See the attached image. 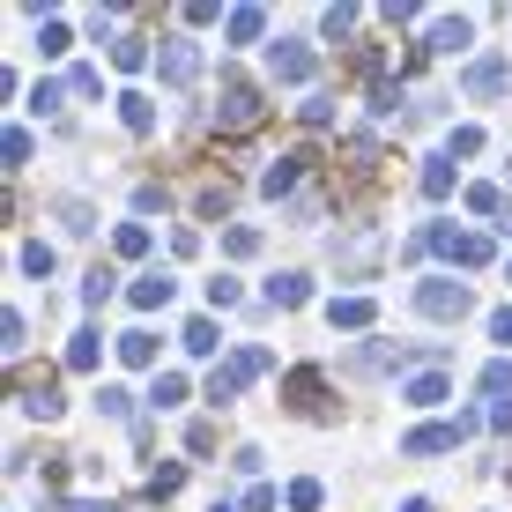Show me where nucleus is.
I'll return each mask as SVG.
<instances>
[{"label": "nucleus", "instance_id": "29", "mask_svg": "<svg viewBox=\"0 0 512 512\" xmlns=\"http://www.w3.org/2000/svg\"><path fill=\"white\" fill-rule=\"evenodd\" d=\"M149 401H156V409H179V401H186V379H179V372H156Z\"/></svg>", "mask_w": 512, "mask_h": 512}, {"label": "nucleus", "instance_id": "19", "mask_svg": "<svg viewBox=\"0 0 512 512\" xmlns=\"http://www.w3.org/2000/svg\"><path fill=\"white\" fill-rule=\"evenodd\" d=\"M97 357H104V334H97V327H82L75 342H67V372H97Z\"/></svg>", "mask_w": 512, "mask_h": 512}, {"label": "nucleus", "instance_id": "36", "mask_svg": "<svg viewBox=\"0 0 512 512\" xmlns=\"http://www.w3.org/2000/svg\"><path fill=\"white\" fill-rule=\"evenodd\" d=\"M349 30H357V8H327L320 15V38H349Z\"/></svg>", "mask_w": 512, "mask_h": 512}, {"label": "nucleus", "instance_id": "31", "mask_svg": "<svg viewBox=\"0 0 512 512\" xmlns=\"http://www.w3.org/2000/svg\"><path fill=\"white\" fill-rule=\"evenodd\" d=\"M179 483H186V468H179V461H164V468L149 475V498H179Z\"/></svg>", "mask_w": 512, "mask_h": 512}, {"label": "nucleus", "instance_id": "47", "mask_svg": "<svg viewBox=\"0 0 512 512\" xmlns=\"http://www.w3.org/2000/svg\"><path fill=\"white\" fill-rule=\"evenodd\" d=\"M401 512H431V498H409V505H401Z\"/></svg>", "mask_w": 512, "mask_h": 512}, {"label": "nucleus", "instance_id": "40", "mask_svg": "<svg viewBox=\"0 0 512 512\" xmlns=\"http://www.w3.org/2000/svg\"><path fill=\"white\" fill-rule=\"evenodd\" d=\"M60 223H67V231H97V216H90V201H60Z\"/></svg>", "mask_w": 512, "mask_h": 512}, {"label": "nucleus", "instance_id": "49", "mask_svg": "<svg viewBox=\"0 0 512 512\" xmlns=\"http://www.w3.org/2000/svg\"><path fill=\"white\" fill-rule=\"evenodd\" d=\"M505 275H512V268H505Z\"/></svg>", "mask_w": 512, "mask_h": 512}, {"label": "nucleus", "instance_id": "10", "mask_svg": "<svg viewBox=\"0 0 512 512\" xmlns=\"http://www.w3.org/2000/svg\"><path fill=\"white\" fill-rule=\"evenodd\" d=\"M245 386H253V372H245V364L231 357V364H216V372H208V401H216V409H231Z\"/></svg>", "mask_w": 512, "mask_h": 512}, {"label": "nucleus", "instance_id": "6", "mask_svg": "<svg viewBox=\"0 0 512 512\" xmlns=\"http://www.w3.org/2000/svg\"><path fill=\"white\" fill-rule=\"evenodd\" d=\"M15 401H23V416H38V423H52V416H60L67 409V401H60V379H23V386H15Z\"/></svg>", "mask_w": 512, "mask_h": 512}, {"label": "nucleus", "instance_id": "35", "mask_svg": "<svg viewBox=\"0 0 512 512\" xmlns=\"http://www.w3.org/2000/svg\"><path fill=\"white\" fill-rule=\"evenodd\" d=\"M97 409H104V416H119V423H127V416H134V394H127V386H104V394H97Z\"/></svg>", "mask_w": 512, "mask_h": 512}, {"label": "nucleus", "instance_id": "42", "mask_svg": "<svg viewBox=\"0 0 512 512\" xmlns=\"http://www.w3.org/2000/svg\"><path fill=\"white\" fill-rule=\"evenodd\" d=\"M67 90H75V97H104V75H97V67H75V75H67Z\"/></svg>", "mask_w": 512, "mask_h": 512}, {"label": "nucleus", "instance_id": "20", "mask_svg": "<svg viewBox=\"0 0 512 512\" xmlns=\"http://www.w3.org/2000/svg\"><path fill=\"white\" fill-rule=\"evenodd\" d=\"M401 401H409V409H438V401H446V379H438V372H416L409 386H401Z\"/></svg>", "mask_w": 512, "mask_h": 512}, {"label": "nucleus", "instance_id": "41", "mask_svg": "<svg viewBox=\"0 0 512 512\" xmlns=\"http://www.w3.org/2000/svg\"><path fill=\"white\" fill-rule=\"evenodd\" d=\"M238 297H245V290H238V282H231V275H216V282H208V305H216V312H231V305H238Z\"/></svg>", "mask_w": 512, "mask_h": 512}, {"label": "nucleus", "instance_id": "7", "mask_svg": "<svg viewBox=\"0 0 512 512\" xmlns=\"http://www.w3.org/2000/svg\"><path fill=\"white\" fill-rule=\"evenodd\" d=\"M438 253H453L461 268H490V238L483 231H446V223H438Z\"/></svg>", "mask_w": 512, "mask_h": 512}, {"label": "nucleus", "instance_id": "24", "mask_svg": "<svg viewBox=\"0 0 512 512\" xmlns=\"http://www.w3.org/2000/svg\"><path fill=\"white\" fill-rule=\"evenodd\" d=\"M483 394L490 401H512V357H490L483 364Z\"/></svg>", "mask_w": 512, "mask_h": 512}, {"label": "nucleus", "instance_id": "37", "mask_svg": "<svg viewBox=\"0 0 512 512\" xmlns=\"http://www.w3.org/2000/svg\"><path fill=\"white\" fill-rule=\"evenodd\" d=\"M0 156H8V171H15V164H30V134H23V127H8V134H0Z\"/></svg>", "mask_w": 512, "mask_h": 512}, {"label": "nucleus", "instance_id": "46", "mask_svg": "<svg viewBox=\"0 0 512 512\" xmlns=\"http://www.w3.org/2000/svg\"><path fill=\"white\" fill-rule=\"evenodd\" d=\"M67 512H119V505H104V498H67Z\"/></svg>", "mask_w": 512, "mask_h": 512}, {"label": "nucleus", "instance_id": "17", "mask_svg": "<svg viewBox=\"0 0 512 512\" xmlns=\"http://www.w3.org/2000/svg\"><path fill=\"white\" fill-rule=\"evenodd\" d=\"M282 394H290V409H320V394H327V379L312 372V364H297L290 372V386H282Z\"/></svg>", "mask_w": 512, "mask_h": 512}, {"label": "nucleus", "instance_id": "3", "mask_svg": "<svg viewBox=\"0 0 512 512\" xmlns=\"http://www.w3.org/2000/svg\"><path fill=\"white\" fill-rule=\"evenodd\" d=\"M268 75L275 82H312V75H320V60H312L305 38H282V45H268Z\"/></svg>", "mask_w": 512, "mask_h": 512}, {"label": "nucleus", "instance_id": "14", "mask_svg": "<svg viewBox=\"0 0 512 512\" xmlns=\"http://www.w3.org/2000/svg\"><path fill=\"white\" fill-rule=\"evenodd\" d=\"M119 364H127V372H149V364H156V334L149 327H134V334H119Z\"/></svg>", "mask_w": 512, "mask_h": 512}, {"label": "nucleus", "instance_id": "16", "mask_svg": "<svg viewBox=\"0 0 512 512\" xmlns=\"http://www.w3.org/2000/svg\"><path fill=\"white\" fill-rule=\"evenodd\" d=\"M416 186H423V201H446V193H453V156H423Z\"/></svg>", "mask_w": 512, "mask_h": 512}, {"label": "nucleus", "instance_id": "30", "mask_svg": "<svg viewBox=\"0 0 512 512\" xmlns=\"http://www.w3.org/2000/svg\"><path fill=\"white\" fill-rule=\"evenodd\" d=\"M223 253H231V260H253V253H260V231H253V223H238V231H223Z\"/></svg>", "mask_w": 512, "mask_h": 512}, {"label": "nucleus", "instance_id": "27", "mask_svg": "<svg viewBox=\"0 0 512 512\" xmlns=\"http://www.w3.org/2000/svg\"><path fill=\"white\" fill-rule=\"evenodd\" d=\"M282 498H290V512H320V505H327V490L312 483V475H297V483L282 490Z\"/></svg>", "mask_w": 512, "mask_h": 512}, {"label": "nucleus", "instance_id": "12", "mask_svg": "<svg viewBox=\"0 0 512 512\" xmlns=\"http://www.w3.org/2000/svg\"><path fill=\"white\" fill-rule=\"evenodd\" d=\"M475 38V23H468V15H438V23H431V38H423V52H461Z\"/></svg>", "mask_w": 512, "mask_h": 512}, {"label": "nucleus", "instance_id": "8", "mask_svg": "<svg viewBox=\"0 0 512 512\" xmlns=\"http://www.w3.org/2000/svg\"><path fill=\"white\" fill-rule=\"evenodd\" d=\"M461 446V431H453V423H416L409 438H401V453H409V461H423V453H453Z\"/></svg>", "mask_w": 512, "mask_h": 512}, {"label": "nucleus", "instance_id": "26", "mask_svg": "<svg viewBox=\"0 0 512 512\" xmlns=\"http://www.w3.org/2000/svg\"><path fill=\"white\" fill-rule=\"evenodd\" d=\"M179 342L193 349V357H216V349H223V342H216V320H186V334H179Z\"/></svg>", "mask_w": 512, "mask_h": 512}, {"label": "nucleus", "instance_id": "9", "mask_svg": "<svg viewBox=\"0 0 512 512\" xmlns=\"http://www.w3.org/2000/svg\"><path fill=\"white\" fill-rule=\"evenodd\" d=\"M260 30H268V8H260V0H245V8L223 15V38L231 45H260Z\"/></svg>", "mask_w": 512, "mask_h": 512}, {"label": "nucleus", "instance_id": "21", "mask_svg": "<svg viewBox=\"0 0 512 512\" xmlns=\"http://www.w3.org/2000/svg\"><path fill=\"white\" fill-rule=\"evenodd\" d=\"M119 119H127V134H156V104L141 97V90H127V97H119Z\"/></svg>", "mask_w": 512, "mask_h": 512}, {"label": "nucleus", "instance_id": "5", "mask_svg": "<svg viewBox=\"0 0 512 512\" xmlns=\"http://www.w3.org/2000/svg\"><path fill=\"white\" fill-rule=\"evenodd\" d=\"M216 119H223L231 134H253V127H260V90L231 82V90H223V104H216Z\"/></svg>", "mask_w": 512, "mask_h": 512}, {"label": "nucleus", "instance_id": "45", "mask_svg": "<svg viewBox=\"0 0 512 512\" xmlns=\"http://www.w3.org/2000/svg\"><path fill=\"white\" fill-rule=\"evenodd\" d=\"M490 431H512V401H490Z\"/></svg>", "mask_w": 512, "mask_h": 512}, {"label": "nucleus", "instance_id": "44", "mask_svg": "<svg viewBox=\"0 0 512 512\" xmlns=\"http://www.w3.org/2000/svg\"><path fill=\"white\" fill-rule=\"evenodd\" d=\"M490 342H505V349H512V305H505V312H490Z\"/></svg>", "mask_w": 512, "mask_h": 512}, {"label": "nucleus", "instance_id": "34", "mask_svg": "<svg viewBox=\"0 0 512 512\" xmlns=\"http://www.w3.org/2000/svg\"><path fill=\"white\" fill-rule=\"evenodd\" d=\"M468 208L475 216H505V193L498 186H468Z\"/></svg>", "mask_w": 512, "mask_h": 512}, {"label": "nucleus", "instance_id": "22", "mask_svg": "<svg viewBox=\"0 0 512 512\" xmlns=\"http://www.w3.org/2000/svg\"><path fill=\"white\" fill-rule=\"evenodd\" d=\"M171 290H179V282L156 268V275H141V282H134V305H141V312H156V305H171Z\"/></svg>", "mask_w": 512, "mask_h": 512}, {"label": "nucleus", "instance_id": "18", "mask_svg": "<svg viewBox=\"0 0 512 512\" xmlns=\"http://www.w3.org/2000/svg\"><path fill=\"white\" fill-rule=\"evenodd\" d=\"M305 164H312V156H282V164L268 171V179H260V193H268V201H282V193H297V179H305Z\"/></svg>", "mask_w": 512, "mask_h": 512}, {"label": "nucleus", "instance_id": "13", "mask_svg": "<svg viewBox=\"0 0 512 512\" xmlns=\"http://www.w3.org/2000/svg\"><path fill=\"white\" fill-rule=\"evenodd\" d=\"M394 364H409V349H401V342H364L357 357H349V372H394Z\"/></svg>", "mask_w": 512, "mask_h": 512}, {"label": "nucleus", "instance_id": "38", "mask_svg": "<svg viewBox=\"0 0 512 512\" xmlns=\"http://www.w3.org/2000/svg\"><path fill=\"white\" fill-rule=\"evenodd\" d=\"M475 149H483V134H475V127H453V134H446V156H453V164L475 156Z\"/></svg>", "mask_w": 512, "mask_h": 512}, {"label": "nucleus", "instance_id": "11", "mask_svg": "<svg viewBox=\"0 0 512 512\" xmlns=\"http://www.w3.org/2000/svg\"><path fill=\"white\" fill-rule=\"evenodd\" d=\"M268 305H282V312L312 305V275H297V268H282V275H268Z\"/></svg>", "mask_w": 512, "mask_h": 512}, {"label": "nucleus", "instance_id": "2", "mask_svg": "<svg viewBox=\"0 0 512 512\" xmlns=\"http://www.w3.org/2000/svg\"><path fill=\"white\" fill-rule=\"evenodd\" d=\"M505 82H512V67H505V52H483V60H468L461 67V97H505Z\"/></svg>", "mask_w": 512, "mask_h": 512}, {"label": "nucleus", "instance_id": "23", "mask_svg": "<svg viewBox=\"0 0 512 512\" xmlns=\"http://www.w3.org/2000/svg\"><path fill=\"white\" fill-rule=\"evenodd\" d=\"M112 253H119V260H141V253H149V223H119V231H112Z\"/></svg>", "mask_w": 512, "mask_h": 512}, {"label": "nucleus", "instance_id": "15", "mask_svg": "<svg viewBox=\"0 0 512 512\" xmlns=\"http://www.w3.org/2000/svg\"><path fill=\"white\" fill-rule=\"evenodd\" d=\"M327 320H334V334H364V327H372V297H334V305H327Z\"/></svg>", "mask_w": 512, "mask_h": 512}, {"label": "nucleus", "instance_id": "43", "mask_svg": "<svg viewBox=\"0 0 512 512\" xmlns=\"http://www.w3.org/2000/svg\"><path fill=\"white\" fill-rule=\"evenodd\" d=\"M372 112H401V82H386V75L372 82Z\"/></svg>", "mask_w": 512, "mask_h": 512}, {"label": "nucleus", "instance_id": "48", "mask_svg": "<svg viewBox=\"0 0 512 512\" xmlns=\"http://www.w3.org/2000/svg\"><path fill=\"white\" fill-rule=\"evenodd\" d=\"M216 512H238V505H216Z\"/></svg>", "mask_w": 512, "mask_h": 512}, {"label": "nucleus", "instance_id": "39", "mask_svg": "<svg viewBox=\"0 0 512 512\" xmlns=\"http://www.w3.org/2000/svg\"><path fill=\"white\" fill-rule=\"evenodd\" d=\"M67 45H75V38H67V23H45V30H38V52H45V60H60Z\"/></svg>", "mask_w": 512, "mask_h": 512}, {"label": "nucleus", "instance_id": "28", "mask_svg": "<svg viewBox=\"0 0 512 512\" xmlns=\"http://www.w3.org/2000/svg\"><path fill=\"white\" fill-rule=\"evenodd\" d=\"M112 67H119V75H134V67H149V38H119V45H112Z\"/></svg>", "mask_w": 512, "mask_h": 512}, {"label": "nucleus", "instance_id": "33", "mask_svg": "<svg viewBox=\"0 0 512 512\" xmlns=\"http://www.w3.org/2000/svg\"><path fill=\"white\" fill-rule=\"evenodd\" d=\"M0 349H8V357H23V312H0Z\"/></svg>", "mask_w": 512, "mask_h": 512}, {"label": "nucleus", "instance_id": "25", "mask_svg": "<svg viewBox=\"0 0 512 512\" xmlns=\"http://www.w3.org/2000/svg\"><path fill=\"white\" fill-rule=\"evenodd\" d=\"M15 268H23V275H52V268H60V253L38 238V245H23V253H15Z\"/></svg>", "mask_w": 512, "mask_h": 512}, {"label": "nucleus", "instance_id": "1", "mask_svg": "<svg viewBox=\"0 0 512 512\" xmlns=\"http://www.w3.org/2000/svg\"><path fill=\"white\" fill-rule=\"evenodd\" d=\"M416 312H423V320H468L475 290H468V282H453V275H431V282H416Z\"/></svg>", "mask_w": 512, "mask_h": 512}, {"label": "nucleus", "instance_id": "32", "mask_svg": "<svg viewBox=\"0 0 512 512\" xmlns=\"http://www.w3.org/2000/svg\"><path fill=\"white\" fill-rule=\"evenodd\" d=\"M112 290H119V275H112V268H90V282H82V305H104Z\"/></svg>", "mask_w": 512, "mask_h": 512}, {"label": "nucleus", "instance_id": "4", "mask_svg": "<svg viewBox=\"0 0 512 512\" xmlns=\"http://www.w3.org/2000/svg\"><path fill=\"white\" fill-rule=\"evenodd\" d=\"M156 67H164V82H171V90H186V82H201V45H193V38H164Z\"/></svg>", "mask_w": 512, "mask_h": 512}]
</instances>
